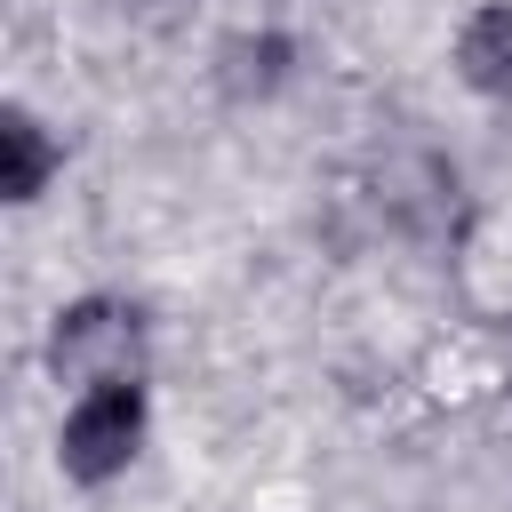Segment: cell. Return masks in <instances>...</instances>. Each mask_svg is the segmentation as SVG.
<instances>
[{"instance_id": "cell-1", "label": "cell", "mask_w": 512, "mask_h": 512, "mask_svg": "<svg viewBox=\"0 0 512 512\" xmlns=\"http://www.w3.org/2000/svg\"><path fill=\"white\" fill-rule=\"evenodd\" d=\"M144 352H152V320H144V304L104 296V288H96V296H72V304L48 320V336H40L48 376L72 384V392L136 384V376H144Z\"/></svg>"}, {"instance_id": "cell-3", "label": "cell", "mask_w": 512, "mask_h": 512, "mask_svg": "<svg viewBox=\"0 0 512 512\" xmlns=\"http://www.w3.org/2000/svg\"><path fill=\"white\" fill-rule=\"evenodd\" d=\"M216 96L224 104H272L288 80H296V40L280 24H240L216 40V64H208Z\"/></svg>"}, {"instance_id": "cell-4", "label": "cell", "mask_w": 512, "mask_h": 512, "mask_svg": "<svg viewBox=\"0 0 512 512\" xmlns=\"http://www.w3.org/2000/svg\"><path fill=\"white\" fill-rule=\"evenodd\" d=\"M64 168V144L56 128L32 112V104H0V200L8 208H32Z\"/></svg>"}, {"instance_id": "cell-2", "label": "cell", "mask_w": 512, "mask_h": 512, "mask_svg": "<svg viewBox=\"0 0 512 512\" xmlns=\"http://www.w3.org/2000/svg\"><path fill=\"white\" fill-rule=\"evenodd\" d=\"M144 432H152V392H144V376H136V384L72 392V400H64V424H56V472H64L72 488H112V480L144 456Z\"/></svg>"}, {"instance_id": "cell-5", "label": "cell", "mask_w": 512, "mask_h": 512, "mask_svg": "<svg viewBox=\"0 0 512 512\" xmlns=\"http://www.w3.org/2000/svg\"><path fill=\"white\" fill-rule=\"evenodd\" d=\"M456 80L472 96H496L512 104V0H480L464 24H456Z\"/></svg>"}]
</instances>
